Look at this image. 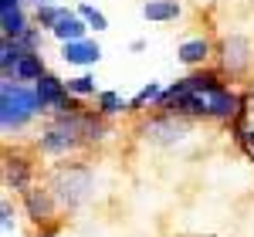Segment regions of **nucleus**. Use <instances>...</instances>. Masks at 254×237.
<instances>
[{"label": "nucleus", "instance_id": "1", "mask_svg": "<svg viewBox=\"0 0 254 237\" xmlns=\"http://www.w3.org/2000/svg\"><path fill=\"white\" fill-rule=\"evenodd\" d=\"M38 109H41L38 92H27V88H20V85L3 81V112H0L3 129H17V125H24Z\"/></svg>", "mask_w": 254, "mask_h": 237}, {"label": "nucleus", "instance_id": "2", "mask_svg": "<svg viewBox=\"0 0 254 237\" xmlns=\"http://www.w3.org/2000/svg\"><path fill=\"white\" fill-rule=\"evenodd\" d=\"M88 190H92V173L81 170V166H68L55 179V197L68 207H78L81 200L88 197Z\"/></svg>", "mask_w": 254, "mask_h": 237}, {"label": "nucleus", "instance_id": "3", "mask_svg": "<svg viewBox=\"0 0 254 237\" xmlns=\"http://www.w3.org/2000/svg\"><path fill=\"white\" fill-rule=\"evenodd\" d=\"M38 102L41 109H58V112H64V85H61L58 78H51V75H41L38 78Z\"/></svg>", "mask_w": 254, "mask_h": 237}, {"label": "nucleus", "instance_id": "4", "mask_svg": "<svg viewBox=\"0 0 254 237\" xmlns=\"http://www.w3.org/2000/svg\"><path fill=\"white\" fill-rule=\"evenodd\" d=\"M183 136H187V125L176 122V118H156V122L146 125V139L149 142H180Z\"/></svg>", "mask_w": 254, "mask_h": 237}, {"label": "nucleus", "instance_id": "5", "mask_svg": "<svg viewBox=\"0 0 254 237\" xmlns=\"http://www.w3.org/2000/svg\"><path fill=\"white\" fill-rule=\"evenodd\" d=\"M98 55H102V48L95 41H68L64 51H61V58L71 61V64H95Z\"/></svg>", "mask_w": 254, "mask_h": 237}, {"label": "nucleus", "instance_id": "6", "mask_svg": "<svg viewBox=\"0 0 254 237\" xmlns=\"http://www.w3.org/2000/svg\"><path fill=\"white\" fill-rule=\"evenodd\" d=\"M51 31H55V38H61L64 44H68V41H85L88 24H85L81 17H75V14H68V10H64V17H61L58 24L51 27Z\"/></svg>", "mask_w": 254, "mask_h": 237}, {"label": "nucleus", "instance_id": "7", "mask_svg": "<svg viewBox=\"0 0 254 237\" xmlns=\"http://www.w3.org/2000/svg\"><path fill=\"white\" fill-rule=\"evenodd\" d=\"M224 64H227L231 71H241V68L248 64V41L244 38L224 41Z\"/></svg>", "mask_w": 254, "mask_h": 237}, {"label": "nucleus", "instance_id": "8", "mask_svg": "<svg viewBox=\"0 0 254 237\" xmlns=\"http://www.w3.org/2000/svg\"><path fill=\"white\" fill-rule=\"evenodd\" d=\"M142 17L146 20H173V17H180V3L176 0H149L142 7Z\"/></svg>", "mask_w": 254, "mask_h": 237}, {"label": "nucleus", "instance_id": "9", "mask_svg": "<svg viewBox=\"0 0 254 237\" xmlns=\"http://www.w3.org/2000/svg\"><path fill=\"white\" fill-rule=\"evenodd\" d=\"M51 210H55V203H51V197L44 190H27V214L34 220H48Z\"/></svg>", "mask_w": 254, "mask_h": 237}, {"label": "nucleus", "instance_id": "10", "mask_svg": "<svg viewBox=\"0 0 254 237\" xmlns=\"http://www.w3.org/2000/svg\"><path fill=\"white\" fill-rule=\"evenodd\" d=\"M234 112V95H227V92H207V116H231Z\"/></svg>", "mask_w": 254, "mask_h": 237}, {"label": "nucleus", "instance_id": "11", "mask_svg": "<svg viewBox=\"0 0 254 237\" xmlns=\"http://www.w3.org/2000/svg\"><path fill=\"white\" fill-rule=\"evenodd\" d=\"M75 146V136H68V132H61V129H51L48 136L41 139V149L44 153H68Z\"/></svg>", "mask_w": 254, "mask_h": 237}, {"label": "nucleus", "instance_id": "12", "mask_svg": "<svg viewBox=\"0 0 254 237\" xmlns=\"http://www.w3.org/2000/svg\"><path fill=\"white\" fill-rule=\"evenodd\" d=\"M3 14V34L7 38H24L27 34V24H24V10L14 7V10H0Z\"/></svg>", "mask_w": 254, "mask_h": 237}, {"label": "nucleus", "instance_id": "13", "mask_svg": "<svg viewBox=\"0 0 254 237\" xmlns=\"http://www.w3.org/2000/svg\"><path fill=\"white\" fill-rule=\"evenodd\" d=\"M14 75L24 81H31V78H41V58L38 55H24V58L14 64Z\"/></svg>", "mask_w": 254, "mask_h": 237}, {"label": "nucleus", "instance_id": "14", "mask_svg": "<svg viewBox=\"0 0 254 237\" xmlns=\"http://www.w3.org/2000/svg\"><path fill=\"white\" fill-rule=\"evenodd\" d=\"M207 58V41H187V44H180V61H187V64H196V61Z\"/></svg>", "mask_w": 254, "mask_h": 237}, {"label": "nucleus", "instance_id": "15", "mask_svg": "<svg viewBox=\"0 0 254 237\" xmlns=\"http://www.w3.org/2000/svg\"><path fill=\"white\" fill-rule=\"evenodd\" d=\"M24 55H27V51H24V44H17V41L7 38V41H3V58H0V64H3V68H10V64H17Z\"/></svg>", "mask_w": 254, "mask_h": 237}, {"label": "nucleus", "instance_id": "16", "mask_svg": "<svg viewBox=\"0 0 254 237\" xmlns=\"http://www.w3.org/2000/svg\"><path fill=\"white\" fill-rule=\"evenodd\" d=\"M78 14H81L85 20H88V27H95V31H105V27H109L105 14H102V10H95V7H88V3H81V7H78Z\"/></svg>", "mask_w": 254, "mask_h": 237}, {"label": "nucleus", "instance_id": "17", "mask_svg": "<svg viewBox=\"0 0 254 237\" xmlns=\"http://www.w3.org/2000/svg\"><path fill=\"white\" fill-rule=\"evenodd\" d=\"M61 17H64V7H38V20H41V27H55Z\"/></svg>", "mask_w": 254, "mask_h": 237}, {"label": "nucleus", "instance_id": "18", "mask_svg": "<svg viewBox=\"0 0 254 237\" xmlns=\"http://www.w3.org/2000/svg\"><path fill=\"white\" fill-rule=\"evenodd\" d=\"M68 92H75V95H92V92H95V81L88 78V75H78V78L68 81Z\"/></svg>", "mask_w": 254, "mask_h": 237}, {"label": "nucleus", "instance_id": "19", "mask_svg": "<svg viewBox=\"0 0 254 237\" xmlns=\"http://www.w3.org/2000/svg\"><path fill=\"white\" fill-rule=\"evenodd\" d=\"M122 109H126V102L119 99L116 92H105V95H102V112H105V116H116Z\"/></svg>", "mask_w": 254, "mask_h": 237}, {"label": "nucleus", "instance_id": "20", "mask_svg": "<svg viewBox=\"0 0 254 237\" xmlns=\"http://www.w3.org/2000/svg\"><path fill=\"white\" fill-rule=\"evenodd\" d=\"M149 99H159V85H153V81L136 95V105H142V102H149Z\"/></svg>", "mask_w": 254, "mask_h": 237}, {"label": "nucleus", "instance_id": "21", "mask_svg": "<svg viewBox=\"0 0 254 237\" xmlns=\"http://www.w3.org/2000/svg\"><path fill=\"white\" fill-rule=\"evenodd\" d=\"M3 234H10V227H14V210H10V203H3Z\"/></svg>", "mask_w": 254, "mask_h": 237}, {"label": "nucleus", "instance_id": "22", "mask_svg": "<svg viewBox=\"0 0 254 237\" xmlns=\"http://www.w3.org/2000/svg\"><path fill=\"white\" fill-rule=\"evenodd\" d=\"M244 136H248V146L254 149V132H244Z\"/></svg>", "mask_w": 254, "mask_h": 237}, {"label": "nucleus", "instance_id": "23", "mask_svg": "<svg viewBox=\"0 0 254 237\" xmlns=\"http://www.w3.org/2000/svg\"><path fill=\"white\" fill-rule=\"evenodd\" d=\"M44 237H48V234H44Z\"/></svg>", "mask_w": 254, "mask_h": 237}]
</instances>
